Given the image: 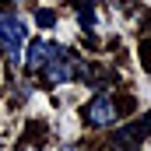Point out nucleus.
Returning a JSON list of instances; mask_svg holds the SVG:
<instances>
[{
  "mask_svg": "<svg viewBox=\"0 0 151 151\" xmlns=\"http://www.w3.org/2000/svg\"><path fill=\"white\" fill-rule=\"evenodd\" d=\"M116 119V102H113V95H95L91 102H88V109H84V123L88 127H109Z\"/></svg>",
  "mask_w": 151,
  "mask_h": 151,
  "instance_id": "nucleus-3",
  "label": "nucleus"
},
{
  "mask_svg": "<svg viewBox=\"0 0 151 151\" xmlns=\"http://www.w3.org/2000/svg\"><path fill=\"white\" fill-rule=\"evenodd\" d=\"M49 53H53V42H46V39H35V42L28 46V60H25V70H28V74H39V70L46 67Z\"/></svg>",
  "mask_w": 151,
  "mask_h": 151,
  "instance_id": "nucleus-4",
  "label": "nucleus"
},
{
  "mask_svg": "<svg viewBox=\"0 0 151 151\" xmlns=\"http://www.w3.org/2000/svg\"><path fill=\"white\" fill-rule=\"evenodd\" d=\"M42 74H46L49 84H67L70 77H77V67H74V60H70V53H63L60 46H53V53H49Z\"/></svg>",
  "mask_w": 151,
  "mask_h": 151,
  "instance_id": "nucleus-2",
  "label": "nucleus"
},
{
  "mask_svg": "<svg viewBox=\"0 0 151 151\" xmlns=\"http://www.w3.org/2000/svg\"><path fill=\"white\" fill-rule=\"evenodd\" d=\"M35 21L42 25V28H49V25H53V11H39V14H35Z\"/></svg>",
  "mask_w": 151,
  "mask_h": 151,
  "instance_id": "nucleus-5",
  "label": "nucleus"
},
{
  "mask_svg": "<svg viewBox=\"0 0 151 151\" xmlns=\"http://www.w3.org/2000/svg\"><path fill=\"white\" fill-rule=\"evenodd\" d=\"M60 151H81V148H74V144H67V148H60Z\"/></svg>",
  "mask_w": 151,
  "mask_h": 151,
  "instance_id": "nucleus-7",
  "label": "nucleus"
},
{
  "mask_svg": "<svg viewBox=\"0 0 151 151\" xmlns=\"http://www.w3.org/2000/svg\"><path fill=\"white\" fill-rule=\"evenodd\" d=\"M25 35H28L25 21H21L14 11H0V46H4V53H7L11 63L18 60V53H21V39H25Z\"/></svg>",
  "mask_w": 151,
  "mask_h": 151,
  "instance_id": "nucleus-1",
  "label": "nucleus"
},
{
  "mask_svg": "<svg viewBox=\"0 0 151 151\" xmlns=\"http://www.w3.org/2000/svg\"><path fill=\"white\" fill-rule=\"evenodd\" d=\"M141 56H144V70H151V42H141Z\"/></svg>",
  "mask_w": 151,
  "mask_h": 151,
  "instance_id": "nucleus-6",
  "label": "nucleus"
}]
</instances>
